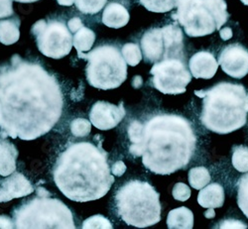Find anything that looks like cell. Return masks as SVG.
I'll use <instances>...</instances> for the list:
<instances>
[{
  "label": "cell",
  "instance_id": "28",
  "mask_svg": "<svg viewBox=\"0 0 248 229\" xmlns=\"http://www.w3.org/2000/svg\"><path fill=\"white\" fill-rule=\"evenodd\" d=\"M92 124L85 118H77L71 124L72 134L76 137H85L90 134Z\"/></svg>",
  "mask_w": 248,
  "mask_h": 229
},
{
  "label": "cell",
  "instance_id": "19",
  "mask_svg": "<svg viewBox=\"0 0 248 229\" xmlns=\"http://www.w3.org/2000/svg\"><path fill=\"white\" fill-rule=\"evenodd\" d=\"M167 225L171 229H192L194 227V214L189 208L185 206L176 208L169 213Z\"/></svg>",
  "mask_w": 248,
  "mask_h": 229
},
{
  "label": "cell",
  "instance_id": "33",
  "mask_svg": "<svg viewBox=\"0 0 248 229\" xmlns=\"http://www.w3.org/2000/svg\"><path fill=\"white\" fill-rule=\"evenodd\" d=\"M81 27H84V24H82L81 20L78 17H75L72 18L71 20H69L68 22V28L70 29V31L72 33H76L77 31H78Z\"/></svg>",
  "mask_w": 248,
  "mask_h": 229
},
{
  "label": "cell",
  "instance_id": "20",
  "mask_svg": "<svg viewBox=\"0 0 248 229\" xmlns=\"http://www.w3.org/2000/svg\"><path fill=\"white\" fill-rule=\"evenodd\" d=\"M20 20L17 17L0 21V42L3 45H12L20 38Z\"/></svg>",
  "mask_w": 248,
  "mask_h": 229
},
{
  "label": "cell",
  "instance_id": "11",
  "mask_svg": "<svg viewBox=\"0 0 248 229\" xmlns=\"http://www.w3.org/2000/svg\"><path fill=\"white\" fill-rule=\"evenodd\" d=\"M153 76V87L164 94H180L186 92L192 76L182 59L162 60L150 71Z\"/></svg>",
  "mask_w": 248,
  "mask_h": 229
},
{
  "label": "cell",
  "instance_id": "1",
  "mask_svg": "<svg viewBox=\"0 0 248 229\" xmlns=\"http://www.w3.org/2000/svg\"><path fill=\"white\" fill-rule=\"evenodd\" d=\"M64 97L59 82L42 66L14 55L0 66V135L35 140L61 118Z\"/></svg>",
  "mask_w": 248,
  "mask_h": 229
},
{
  "label": "cell",
  "instance_id": "18",
  "mask_svg": "<svg viewBox=\"0 0 248 229\" xmlns=\"http://www.w3.org/2000/svg\"><path fill=\"white\" fill-rule=\"evenodd\" d=\"M198 201L204 208L221 207L224 202L223 187L217 183L202 187L198 196Z\"/></svg>",
  "mask_w": 248,
  "mask_h": 229
},
{
  "label": "cell",
  "instance_id": "27",
  "mask_svg": "<svg viewBox=\"0 0 248 229\" xmlns=\"http://www.w3.org/2000/svg\"><path fill=\"white\" fill-rule=\"evenodd\" d=\"M107 2L108 0H76V5L81 13L95 14L105 7Z\"/></svg>",
  "mask_w": 248,
  "mask_h": 229
},
{
  "label": "cell",
  "instance_id": "6",
  "mask_svg": "<svg viewBox=\"0 0 248 229\" xmlns=\"http://www.w3.org/2000/svg\"><path fill=\"white\" fill-rule=\"evenodd\" d=\"M44 187H39L37 196L22 202L13 212L15 228H69L76 224L70 208L58 198H50Z\"/></svg>",
  "mask_w": 248,
  "mask_h": 229
},
{
  "label": "cell",
  "instance_id": "4",
  "mask_svg": "<svg viewBox=\"0 0 248 229\" xmlns=\"http://www.w3.org/2000/svg\"><path fill=\"white\" fill-rule=\"evenodd\" d=\"M202 98L200 119L217 134H229L244 126L248 113V93L243 86L220 82L209 90L195 91Z\"/></svg>",
  "mask_w": 248,
  "mask_h": 229
},
{
  "label": "cell",
  "instance_id": "15",
  "mask_svg": "<svg viewBox=\"0 0 248 229\" xmlns=\"http://www.w3.org/2000/svg\"><path fill=\"white\" fill-rule=\"evenodd\" d=\"M189 67L194 77L210 79L216 75L218 62L212 53L202 51L196 53L190 59Z\"/></svg>",
  "mask_w": 248,
  "mask_h": 229
},
{
  "label": "cell",
  "instance_id": "40",
  "mask_svg": "<svg viewBox=\"0 0 248 229\" xmlns=\"http://www.w3.org/2000/svg\"><path fill=\"white\" fill-rule=\"evenodd\" d=\"M240 1H241L244 5H247V6H248V0H240Z\"/></svg>",
  "mask_w": 248,
  "mask_h": 229
},
{
  "label": "cell",
  "instance_id": "10",
  "mask_svg": "<svg viewBox=\"0 0 248 229\" xmlns=\"http://www.w3.org/2000/svg\"><path fill=\"white\" fill-rule=\"evenodd\" d=\"M39 51L52 59H62L70 54L73 39L70 29L58 20H39L32 27Z\"/></svg>",
  "mask_w": 248,
  "mask_h": 229
},
{
  "label": "cell",
  "instance_id": "7",
  "mask_svg": "<svg viewBox=\"0 0 248 229\" xmlns=\"http://www.w3.org/2000/svg\"><path fill=\"white\" fill-rule=\"evenodd\" d=\"M229 17L225 0H178L177 12L172 15L190 37L213 34Z\"/></svg>",
  "mask_w": 248,
  "mask_h": 229
},
{
  "label": "cell",
  "instance_id": "34",
  "mask_svg": "<svg viewBox=\"0 0 248 229\" xmlns=\"http://www.w3.org/2000/svg\"><path fill=\"white\" fill-rule=\"evenodd\" d=\"M247 226L240 222V221H237V220H226V221H223L219 224V228H246Z\"/></svg>",
  "mask_w": 248,
  "mask_h": 229
},
{
  "label": "cell",
  "instance_id": "3",
  "mask_svg": "<svg viewBox=\"0 0 248 229\" xmlns=\"http://www.w3.org/2000/svg\"><path fill=\"white\" fill-rule=\"evenodd\" d=\"M53 177L63 195L78 202L101 198L114 183L108 153L92 142L70 145L59 156Z\"/></svg>",
  "mask_w": 248,
  "mask_h": 229
},
{
  "label": "cell",
  "instance_id": "5",
  "mask_svg": "<svg viewBox=\"0 0 248 229\" xmlns=\"http://www.w3.org/2000/svg\"><path fill=\"white\" fill-rule=\"evenodd\" d=\"M160 195L147 182L133 180L124 183L115 195L118 216L127 225L149 227L161 220Z\"/></svg>",
  "mask_w": 248,
  "mask_h": 229
},
{
  "label": "cell",
  "instance_id": "8",
  "mask_svg": "<svg viewBox=\"0 0 248 229\" xmlns=\"http://www.w3.org/2000/svg\"><path fill=\"white\" fill-rule=\"evenodd\" d=\"M78 58L88 61L87 79L95 89H116L127 77V62L115 46L102 45L88 54L81 53Z\"/></svg>",
  "mask_w": 248,
  "mask_h": 229
},
{
  "label": "cell",
  "instance_id": "23",
  "mask_svg": "<svg viewBox=\"0 0 248 229\" xmlns=\"http://www.w3.org/2000/svg\"><path fill=\"white\" fill-rule=\"evenodd\" d=\"M140 3L151 12L165 13L175 8L178 0H140Z\"/></svg>",
  "mask_w": 248,
  "mask_h": 229
},
{
  "label": "cell",
  "instance_id": "25",
  "mask_svg": "<svg viewBox=\"0 0 248 229\" xmlns=\"http://www.w3.org/2000/svg\"><path fill=\"white\" fill-rule=\"evenodd\" d=\"M232 165L240 173L248 172V148L237 146L232 154Z\"/></svg>",
  "mask_w": 248,
  "mask_h": 229
},
{
  "label": "cell",
  "instance_id": "37",
  "mask_svg": "<svg viewBox=\"0 0 248 229\" xmlns=\"http://www.w3.org/2000/svg\"><path fill=\"white\" fill-rule=\"evenodd\" d=\"M57 1L60 5L71 6V5L74 4V2H76V0H57Z\"/></svg>",
  "mask_w": 248,
  "mask_h": 229
},
{
  "label": "cell",
  "instance_id": "26",
  "mask_svg": "<svg viewBox=\"0 0 248 229\" xmlns=\"http://www.w3.org/2000/svg\"><path fill=\"white\" fill-rule=\"evenodd\" d=\"M237 203L241 212L248 218V174L244 175L238 183Z\"/></svg>",
  "mask_w": 248,
  "mask_h": 229
},
{
  "label": "cell",
  "instance_id": "22",
  "mask_svg": "<svg viewBox=\"0 0 248 229\" xmlns=\"http://www.w3.org/2000/svg\"><path fill=\"white\" fill-rule=\"evenodd\" d=\"M211 181V175L204 167H196L189 172V183L196 190H202Z\"/></svg>",
  "mask_w": 248,
  "mask_h": 229
},
{
  "label": "cell",
  "instance_id": "29",
  "mask_svg": "<svg viewBox=\"0 0 248 229\" xmlns=\"http://www.w3.org/2000/svg\"><path fill=\"white\" fill-rule=\"evenodd\" d=\"M84 229H93V228H101V229H111L113 228V225L110 223V221L100 214L93 215L88 219H86L82 223L81 226Z\"/></svg>",
  "mask_w": 248,
  "mask_h": 229
},
{
  "label": "cell",
  "instance_id": "24",
  "mask_svg": "<svg viewBox=\"0 0 248 229\" xmlns=\"http://www.w3.org/2000/svg\"><path fill=\"white\" fill-rule=\"evenodd\" d=\"M121 54L127 64L131 67L137 66L142 60V54L139 46L134 43H127L121 49Z\"/></svg>",
  "mask_w": 248,
  "mask_h": 229
},
{
  "label": "cell",
  "instance_id": "31",
  "mask_svg": "<svg viewBox=\"0 0 248 229\" xmlns=\"http://www.w3.org/2000/svg\"><path fill=\"white\" fill-rule=\"evenodd\" d=\"M13 15L12 0H0V18H6Z\"/></svg>",
  "mask_w": 248,
  "mask_h": 229
},
{
  "label": "cell",
  "instance_id": "13",
  "mask_svg": "<svg viewBox=\"0 0 248 229\" xmlns=\"http://www.w3.org/2000/svg\"><path fill=\"white\" fill-rule=\"evenodd\" d=\"M124 116L125 109L122 102L119 103V106H114L107 101H97L90 112L91 123L100 130H109L116 127Z\"/></svg>",
  "mask_w": 248,
  "mask_h": 229
},
{
  "label": "cell",
  "instance_id": "9",
  "mask_svg": "<svg viewBox=\"0 0 248 229\" xmlns=\"http://www.w3.org/2000/svg\"><path fill=\"white\" fill-rule=\"evenodd\" d=\"M183 32L175 24L148 30L141 39V49L147 62L183 57Z\"/></svg>",
  "mask_w": 248,
  "mask_h": 229
},
{
  "label": "cell",
  "instance_id": "36",
  "mask_svg": "<svg viewBox=\"0 0 248 229\" xmlns=\"http://www.w3.org/2000/svg\"><path fill=\"white\" fill-rule=\"evenodd\" d=\"M219 34H220L221 39L224 40V41L230 40V39L232 37V29L229 28V27H226V28L220 30Z\"/></svg>",
  "mask_w": 248,
  "mask_h": 229
},
{
  "label": "cell",
  "instance_id": "30",
  "mask_svg": "<svg viewBox=\"0 0 248 229\" xmlns=\"http://www.w3.org/2000/svg\"><path fill=\"white\" fill-rule=\"evenodd\" d=\"M191 197L190 187L183 183H178L173 189V198L180 201L188 200Z\"/></svg>",
  "mask_w": 248,
  "mask_h": 229
},
{
  "label": "cell",
  "instance_id": "16",
  "mask_svg": "<svg viewBox=\"0 0 248 229\" xmlns=\"http://www.w3.org/2000/svg\"><path fill=\"white\" fill-rule=\"evenodd\" d=\"M129 18V13L125 7L117 2H111L103 10L102 23L109 28L118 29L125 26Z\"/></svg>",
  "mask_w": 248,
  "mask_h": 229
},
{
  "label": "cell",
  "instance_id": "17",
  "mask_svg": "<svg viewBox=\"0 0 248 229\" xmlns=\"http://www.w3.org/2000/svg\"><path fill=\"white\" fill-rule=\"evenodd\" d=\"M18 151L8 140H0V175L7 177L16 171Z\"/></svg>",
  "mask_w": 248,
  "mask_h": 229
},
{
  "label": "cell",
  "instance_id": "14",
  "mask_svg": "<svg viewBox=\"0 0 248 229\" xmlns=\"http://www.w3.org/2000/svg\"><path fill=\"white\" fill-rule=\"evenodd\" d=\"M35 190L31 182L21 173L14 172L0 182V202L29 196Z\"/></svg>",
  "mask_w": 248,
  "mask_h": 229
},
{
  "label": "cell",
  "instance_id": "39",
  "mask_svg": "<svg viewBox=\"0 0 248 229\" xmlns=\"http://www.w3.org/2000/svg\"><path fill=\"white\" fill-rule=\"evenodd\" d=\"M17 2H21V3H31V2H36L38 0H15Z\"/></svg>",
  "mask_w": 248,
  "mask_h": 229
},
{
  "label": "cell",
  "instance_id": "2",
  "mask_svg": "<svg viewBox=\"0 0 248 229\" xmlns=\"http://www.w3.org/2000/svg\"><path fill=\"white\" fill-rule=\"evenodd\" d=\"M129 153L142 157L150 172L170 175L186 168L194 156L197 137L183 116L160 114L145 123L133 120L128 126Z\"/></svg>",
  "mask_w": 248,
  "mask_h": 229
},
{
  "label": "cell",
  "instance_id": "38",
  "mask_svg": "<svg viewBox=\"0 0 248 229\" xmlns=\"http://www.w3.org/2000/svg\"><path fill=\"white\" fill-rule=\"evenodd\" d=\"M215 211H214V208H210V210L206 212L205 214H204V215H205V217H209V218H212V217H214L215 216Z\"/></svg>",
  "mask_w": 248,
  "mask_h": 229
},
{
  "label": "cell",
  "instance_id": "35",
  "mask_svg": "<svg viewBox=\"0 0 248 229\" xmlns=\"http://www.w3.org/2000/svg\"><path fill=\"white\" fill-rule=\"evenodd\" d=\"M0 228H15V223L10 217L0 215Z\"/></svg>",
  "mask_w": 248,
  "mask_h": 229
},
{
  "label": "cell",
  "instance_id": "21",
  "mask_svg": "<svg viewBox=\"0 0 248 229\" xmlns=\"http://www.w3.org/2000/svg\"><path fill=\"white\" fill-rule=\"evenodd\" d=\"M94 32L92 29L84 26L76 32L73 39V45L76 48L78 55H80L81 53L90 51L94 43Z\"/></svg>",
  "mask_w": 248,
  "mask_h": 229
},
{
  "label": "cell",
  "instance_id": "12",
  "mask_svg": "<svg viewBox=\"0 0 248 229\" xmlns=\"http://www.w3.org/2000/svg\"><path fill=\"white\" fill-rule=\"evenodd\" d=\"M222 71L234 78H242L248 74V51L238 44L225 47L218 58Z\"/></svg>",
  "mask_w": 248,
  "mask_h": 229
},
{
  "label": "cell",
  "instance_id": "32",
  "mask_svg": "<svg viewBox=\"0 0 248 229\" xmlns=\"http://www.w3.org/2000/svg\"><path fill=\"white\" fill-rule=\"evenodd\" d=\"M125 171H126V166L122 161L115 162L111 168V173L117 177L122 176L124 173H125Z\"/></svg>",
  "mask_w": 248,
  "mask_h": 229
}]
</instances>
